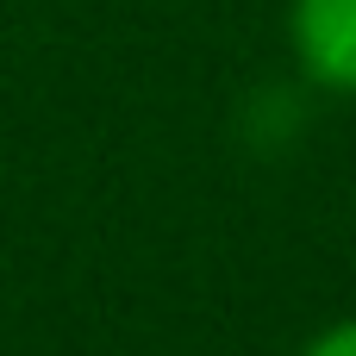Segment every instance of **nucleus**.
Instances as JSON below:
<instances>
[{
    "label": "nucleus",
    "mask_w": 356,
    "mask_h": 356,
    "mask_svg": "<svg viewBox=\"0 0 356 356\" xmlns=\"http://www.w3.org/2000/svg\"><path fill=\"white\" fill-rule=\"evenodd\" d=\"M288 44L319 88L356 94V0H294Z\"/></svg>",
    "instance_id": "obj_1"
},
{
    "label": "nucleus",
    "mask_w": 356,
    "mask_h": 356,
    "mask_svg": "<svg viewBox=\"0 0 356 356\" xmlns=\"http://www.w3.org/2000/svg\"><path fill=\"white\" fill-rule=\"evenodd\" d=\"M300 356H356V313L350 319H332L325 332H313Z\"/></svg>",
    "instance_id": "obj_2"
}]
</instances>
